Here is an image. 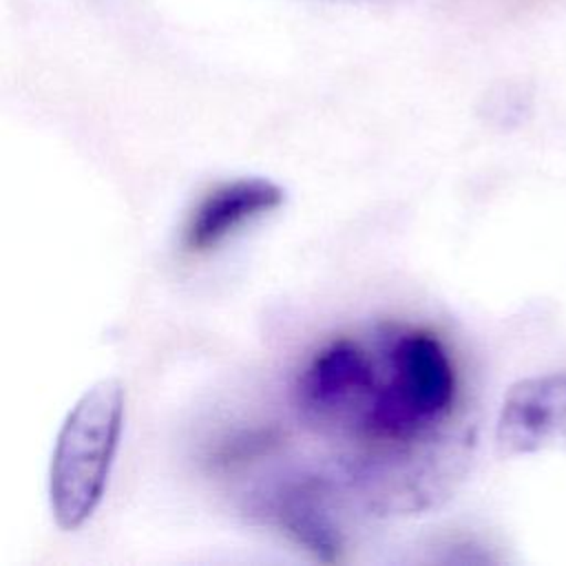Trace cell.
Masks as SVG:
<instances>
[{
    "mask_svg": "<svg viewBox=\"0 0 566 566\" xmlns=\"http://www.w3.org/2000/svg\"><path fill=\"white\" fill-rule=\"evenodd\" d=\"M124 387L93 382L66 413L49 462V509L60 531H77L99 506L124 427Z\"/></svg>",
    "mask_w": 566,
    "mask_h": 566,
    "instance_id": "cell-1",
    "label": "cell"
},
{
    "mask_svg": "<svg viewBox=\"0 0 566 566\" xmlns=\"http://www.w3.org/2000/svg\"><path fill=\"white\" fill-rule=\"evenodd\" d=\"M458 378L440 338L424 329L396 336L387 378L363 405L360 431L376 442H411L442 424L455 402Z\"/></svg>",
    "mask_w": 566,
    "mask_h": 566,
    "instance_id": "cell-2",
    "label": "cell"
},
{
    "mask_svg": "<svg viewBox=\"0 0 566 566\" xmlns=\"http://www.w3.org/2000/svg\"><path fill=\"white\" fill-rule=\"evenodd\" d=\"M495 447L502 458L566 453V371L528 376L509 387L495 422Z\"/></svg>",
    "mask_w": 566,
    "mask_h": 566,
    "instance_id": "cell-3",
    "label": "cell"
},
{
    "mask_svg": "<svg viewBox=\"0 0 566 566\" xmlns=\"http://www.w3.org/2000/svg\"><path fill=\"white\" fill-rule=\"evenodd\" d=\"M285 188L265 177H237L206 192L186 219L181 245L206 254L234 237L248 223L285 203Z\"/></svg>",
    "mask_w": 566,
    "mask_h": 566,
    "instance_id": "cell-4",
    "label": "cell"
},
{
    "mask_svg": "<svg viewBox=\"0 0 566 566\" xmlns=\"http://www.w3.org/2000/svg\"><path fill=\"white\" fill-rule=\"evenodd\" d=\"M376 369L367 354L352 340L338 338L321 347L296 380L298 407L318 420H329L352 405L369 398Z\"/></svg>",
    "mask_w": 566,
    "mask_h": 566,
    "instance_id": "cell-5",
    "label": "cell"
},
{
    "mask_svg": "<svg viewBox=\"0 0 566 566\" xmlns=\"http://www.w3.org/2000/svg\"><path fill=\"white\" fill-rule=\"evenodd\" d=\"M323 482L303 478L287 484L272 497V520L298 546L321 562H338L343 553L340 531L334 526L323 504Z\"/></svg>",
    "mask_w": 566,
    "mask_h": 566,
    "instance_id": "cell-6",
    "label": "cell"
}]
</instances>
